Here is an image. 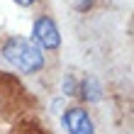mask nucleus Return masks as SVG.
Instances as JSON below:
<instances>
[{
  "mask_svg": "<svg viewBox=\"0 0 134 134\" xmlns=\"http://www.w3.org/2000/svg\"><path fill=\"white\" fill-rule=\"evenodd\" d=\"M81 93H83V100H88V102H98V100L102 98V85H100L98 78L88 76V78L83 81V85H81Z\"/></svg>",
  "mask_w": 134,
  "mask_h": 134,
  "instance_id": "4",
  "label": "nucleus"
},
{
  "mask_svg": "<svg viewBox=\"0 0 134 134\" xmlns=\"http://www.w3.org/2000/svg\"><path fill=\"white\" fill-rule=\"evenodd\" d=\"M3 59L10 64L12 68H17L20 73H37L44 68V54L42 49L27 37H10L3 44Z\"/></svg>",
  "mask_w": 134,
  "mask_h": 134,
  "instance_id": "1",
  "label": "nucleus"
},
{
  "mask_svg": "<svg viewBox=\"0 0 134 134\" xmlns=\"http://www.w3.org/2000/svg\"><path fill=\"white\" fill-rule=\"evenodd\" d=\"M64 127L68 134H93V120L81 107H71L64 112Z\"/></svg>",
  "mask_w": 134,
  "mask_h": 134,
  "instance_id": "3",
  "label": "nucleus"
},
{
  "mask_svg": "<svg viewBox=\"0 0 134 134\" xmlns=\"http://www.w3.org/2000/svg\"><path fill=\"white\" fill-rule=\"evenodd\" d=\"M64 90H66V95H73V90H76L73 78H66V81H64Z\"/></svg>",
  "mask_w": 134,
  "mask_h": 134,
  "instance_id": "5",
  "label": "nucleus"
},
{
  "mask_svg": "<svg viewBox=\"0 0 134 134\" xmlns=\"http://www.w3.org/2000/svg\"><path fill=\"white\" fill-rule=\"evenodd\" d=\"M32 42L39 46V49H59L61 44V34L59 27L51 17H39L32 27Z\"/></svg>",
  "mask_w": 134,
  "mask_h": 134,
  "instance_id": "2",
  "label": "nucleus"
},
{
  "mask_svg": "<svg viewBox=\"0 0 134 134\" xmlns=\"http://www.w3.org/2000/svg\"><path fill=\"white\" fill-rule=\"evenodd\" d=\"M15 3H17V5H22V7H29V5H34L37 0H15Z\"/></svg>",
  "mask_w": 134,
  "mask_h": 134,
  "instance_id": "6",
  "label": "nucleus"
}]
</instances>
